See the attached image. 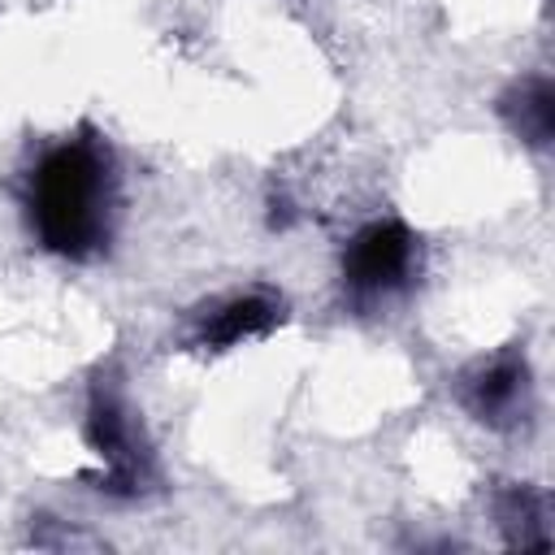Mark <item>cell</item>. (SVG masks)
Returning <instances> with one entry per match:
<instances>
[{"mask_svg":"<svg viewBox=\"0 0 555 555\" xmlns=\"http://www.w3.org/2000/svg\"><path fill=\"white\" fill-rule=\"evenodd\" d=\"M494 108L520 143H529L538 152L551 147V139H555V87L546 74H525V78L507 82Z\"/></svg>","mask_w":555,"mask_h":555,"instance_id":"6","label":"cell"},{"mask_svg":"<svg viewBox=\"0 0 555 555\" xmlns=\"http://www.w3.org/2000/svg\"><path fill=\"white\" fill-rule=\"evenodd\" d=\"M82 438L87 447L104 460V473L87 477L100 494L108 499H139L156 481V460L152 447L121 395V386L100 373L87 390V412H82Z\"/></svg>","mask_w":555,"mask_h":555,"instance_id":"2","label":"cell"},{"mask_svg":"<svg viewBox=\"0 0 555 555\" xmlns=\"http://www.w3.org/2000/svg\"><path fill=\"white\" fill-rule=\"evenodd\" d=\"M282 321H286V299L278 291L256 286V291L230 295V299L212 304L208 312H199V321H195V347H204V351H230V347H243L251 338L273 334Z\"/></svg>","mask_w":555,"mask_h":555,"instance_id":"5","label":"cell"},{"mask_svg":"<svg viewBox=\"0 0 555 555\" xmlns=\"http://www.w3.org/2000/svg\"><path fill=\"white\" fill-rule=\"evenodd\" d=\"M460 403L468 408L473 421H481L490 429L525 425L529 408H533V377H529L525 351L520 347H503L490 360H477L460 377Z\"/></svg>","mask_w":555,"mask_h":555,"instance_id":"4","label":"cell"},{"mask_svg":"<svg viewBox=\"0 0 555 555\" xmlns=\"http://www.w3.org/2000/svg\"><path fill=\"white\" fill-rule=\"evenodd\" d=\"M494 525L512 551L551 546V499L529 481H503L494 490Z\"/></svg>","mask_w":555,"mask_h":555,"instance_id":"7","label":"cell"},{"mask_svg":"<svg viewBox=\"0 0 555 555\" xmlns=\"http://www.w3.org/2000/svg\"><path fill=\"white\" fill-rule=\"evenodd\" d=\"M22 208L39 247L74 264L100 260L117 217V165L108 143L91 126L52 143L26 173Z\"/></svg>","mask_w":555,"mask_h":555,"instance_id":"1","label":"cell"},{"mask_svg":"<svg viewBox=\"0 0 555 555\" xmlns=\"http://www.w3.org/2000/svg\"><path fill=\"white\" fill-rule=\"evenodd\" d=\"M421 238L399 217H377L360 225L343 247V286L356 299H386L416 282Z\"/></svg>","mask_w":555,"mask_h":555,"instance_id":"3","label":"cell"}]
</instances>
